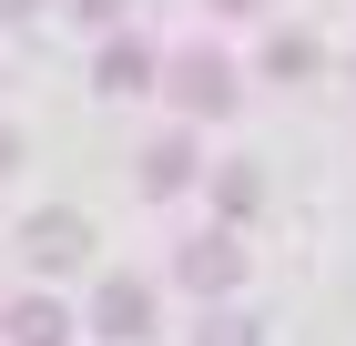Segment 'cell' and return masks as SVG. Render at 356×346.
<instances>
[{"instance_id": "cell-1", "label": "cell", "mask_w": 356, "mask_h": 346, "mask_svg": "<svg viewBox=\"0 0 356 346\" xmlns=\"http://www.w3.org/2000/svg\"><path fill=\"white\" fill-rule=\"evenodd\" d=\"M173 102L184 112H234V72H224L214 52H184L173 61Z\"/></svg>"}, {"instance_id": "cell-2", "label": "cell", "mask_w": 356, "mask_h": 346, "mask_svg": "<svg viewBox=\"0 0 356 346\" xmlns=\"http://www.w3.org/2000/svg\"><path fill=\"white\" fill-rule=\"evenodd\" d=\"M92 81H102V92H143V81H153V52H143V41H112Z\"/></svg>"}, {"instance_id": "cell-3", "label": "cell", "mask_w": 356, "mask_h": 346, "mask_svg": "<svg viewBox=\"0 0 356 346\" xmlns=\"http://www.w3.org/2000/svg\"><path fill=\"white\" fill-rule=\"evenodd\" d=\"M31 255H41V265H72V255H82V214H41V224H31Z\"/></svg>"}, {"instance_id": "cell-4", "label": "cell", "mask_w": 356, "mask_h": 346, "mask_svg": "<svg viewBox=\"0 0 356 346\" xmlns=\"http://www.w3.org/2000/svg\"><path fill=\"white\" fill-rule=\"evenodd\" d=\"M265 72L275 81H305V72H316V41H305V31H275V41H265Z\"/></svg>"}, {"instance_id": "cell-5", "label": "cell", "mask_w": 356, "mask_h": 346, "mask_svg": "<svg viewBox=\"0 0 356 346\" xmlns=\"http://www.w3.org/2000/svg\"><path fill=\"white\" fill-rule=\"evenodd\" d=\"M184 275L193 285H224V275H234V244H184Z\"/></svg>"}, {"instance_id": "cell-6", "label": "cell", "mask_w": 356, "mask_h": 346, "mask_svg": "<svg viewBox=\"0 0 356 346\" xmlns=\"http://www.w3.org/2000/svg\"><path fill=\"white\" fill-rule=\"evenodd\" d=\"M184 173H193V153H184V143H153V163H143V184H153V194H173Z\"/></svg>"}, {"instance_id": "cell-7", "label": "cell", "mask_w": 356, "mask_h": 346, "mask_svg": "<svg viewBox=\"0 0 356 346\" xmlns=\"http://www.w3.org/2000/svg\"><path fill=\"white\" fill-rule=\"evenodd\" d=\"M102 326H112V336H133V326H143V285H112V295H102Z\"/></svg>"}, {"instance_id": "cell-8", "label": "cell", "mask_w": 356, "mask_h": 346, "mask_svg": "<svg viewBox=\"0 0 356 346\" xmlns=\"http://www.w3.org/2000/svg\"><path fill=\"white\" fill-rule=\"evenodd\" d=\"M72 10H82V21H122L133 0H72Z\"/></svg>"}, {"instance_id": "cell-9", "label": "cell", "mask_w": 356, "mask_h": 346, "mask_svg": "<svg viewBox=\"0 0 356 346\" xmlns=\"http://www.w3.org/2000/svg\"><path fill=\"white\" fill-rule=\"evenodd\" d=\"M10 153H21V143H10V133H0V173H10Z\"/></svg>"}, {"instance_id": "cell-10", "label": "cell", "mask_w": 356, "mask_h": 346, "mask_svg": "<svg viewBox=\"0 0 356 346\" xmlns=\"http://www.w3.org/2000/svg\"><path fill=\"white\" fill-rule=\"evenodd\" d=\"M224 10H265V0H224Z\"/></svg>"}]
</instances>
